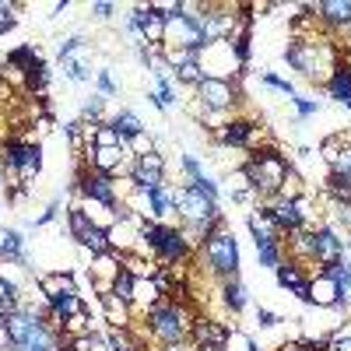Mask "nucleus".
Returning <instances> with one entry per match:
<instances>
[{
    "label": "nucleus",
    "instance_id": "nucleus-26",
    "mask_svg": "<svg viewBox=\"0 0 351 351\" xmlns=\"http://www.w3.org/2000/svg\"><path fill=\"white\" fill-rule=\"evenodd\" d=\"M67 228H71V239L81 246V243H84V236H88V232H92L95 225L88 221V215H84V211L77 208V204H74V208L67 211Z\"/></svg>",
    "mask_w": 351,
    "mask_h": 351
},
{
    "label": "nucleus",
    "instance_id": "nucleus-3",
    "mask_svg": "<svg viewBox=\"0 0 351 351\" xmlns=\"http://www.w3.org/2000/svg\"><path fill=\"white\" fill-rule=\"evenodd\" d=\"M148 330L162 341V344H180V341H190V324H193V313L186 309V302H172V299H162L158 306L148 309Z\"/></svg>",
    "mask_w": 351,
    "mask_h": 351
},
{
    "label": "nucleus",
    "instance_id": "nucleus-24",
    "mask_svg": "<svg viewBox=\"0 0 351 351\" xmlns=\"http://www.w3.org/2000/svg\"><path fill=\"white\" fill-rule=\"evenodd\" d=\"M327 88V92H330V99H337V102H348L351 99V74L337 64V71L330 74V81L324 84Z\"/></svg>",
    "mask_w": 351,
    "mask_h": 351
},
{
    "label": "nucleus",
    "instance_id": "nucleus-28",
    "mask_svg": "<svg viewBox=\"0 0 351 351\" xmlns=\"http://www.w3.org/2000/svg\"><path fill=\"white\" fill-rule=\"evenodd\" d=\"M60 330H64L67 337H88V334H95V330H92V313L84 309V313H77V316L64 319Z\"/></svg>",
    "mask_w": 351,
    "mask_h": 351
},
{
    "label": "nucleus",
    "instance_id": "nucleus-18",
    "mask_svg": "<svg viewBox=\"0 0 351 351\" xmlns=\"http://www.w3.org/2000/svg\"><path fill=\"white\" fill-rule=\"evenodd\" d=\"M77 313H84V295H81V291H71V295H60V299L49 302V324L60 327L64 319H71Z\"/></svg>",
    "mask_w": 351,
    "mask_h": 351
},
{
    "label": "nucleus",
    "instance_id": "nucleus-35",
    "mask_svg": "<svg viewBox=\"0 0 351 351\" xmlns=\"http://www.w3.org/2000/svg\"><path fill=\"white\" fill-rule=\"evenodd\" d=\"M176 81H180V84H200L204 81V71H200V60L197 64H186V67H180V71H176Z\"/></svg>",
    "mask_w": 351,
    "mask_h": 351
},
{
    "label": "nucleus",
    "instance_id": "nucleus-41",
    "mask_svg": "<svg viewBox=\"0 0 351 351\" xmlns=\"http://www.w3.org/2000/svg\"><path fill=\"white\" fill-rule=\"evenodd\" d=\"M56 215H60V200H49V208H46L39 218H32V221H28V228H43V225H49Z\"/></svg>",
    "mask_w": 351,
    "mask_h": 351
},
{
    "label": "nucleus",
    "instance_id": "nucleus-40",
    "mask_svg": "<svg viewBox=\"0 0 351 351\" xmlns=\"http://www.w3.org/2000/svg\"><path fill=\"white\" fill-rule=\"evenodd\" d=\"M64 74H67L71 81H88V77H92V71H88V64H84V60H67Z\"/></svg>",
    "mask_w": 351,
    "mask_h": 351
},
{
    "label": "nucleus",
    "instance_id": "nucleus-31",
    "mask_svg": "<svg viewBox=\"0 0 351 351\" xmlns=\"http://www.w3.org/2000/svg\"><path fill=\"white\" fill-rule=\"evenodd\" d=\"M25 88H28V92H32L36 99H43V95L49 92V64H43V67H36L32 74H28Z\"/></svg>",
    "mask_w": 351,
    "mask_h": 351
},
{
    "label": "nucleus",
    "instance_id": "nucleus-7",
    "mask_svg": "<svg viewBox=\"0 0 351 351\" xmlns=\"http://www.w3.org/2000/svg\"><path fill=\"white\" fill-rule=\"evenodd\" d=\"M200 71H204V77H221V81H236V77L246 74V67H239L236 53H232L228 39L208 43L200 49Z\"/></svg>",
    "mask_w": 351,
    "mask_h": 351
},
{
    "label": "nucleus",
    "instance_id": "nucleus-1",
    "mask_svg": "<svg viewBox=\"0 0 351 351\" xmlns=\"http://www.w3.org/2000/svg\"><path fill=\"white\" fill-rule=\"evenodd\" d=\"M285 60L291 71H299L306 81L313 84H327L330 74L341 64V49H337V36H330L327 28H319L313 36H291L285 46Z\"/></svg>",
    "mask_w": 351,
    "mask_h": 351
},
{
    "label": "nucleus",
    "instance_id": "nucleus-34",
    "mask_svg": "<svg viewBox=\"0 0 351 351\" xmlns=\"http://www.w3.org/2000/svg\"><path fill=\"white\" fill-rule=\"evenodd\" d=\"M18 4H11V0H0V36H8L11 28L18 25Z\"/></svg>",
    "mask_w": 351,
    "mask_h": 351
},
{
    "label": "nucleus",
    "instance_id": "nucleus-48",
    "mask_svg": "<svg viewBox=\"0 0 351 351\" xmlns=\"http://www.w3.org/2000/svg\"><path fill=\"white\" fill-rule=\"evenodd\" d=\"M341 67L351 74V53H341Z\"/></svg>",
    "mask_w": 351,
    "mask_h": 351
},
{
    "label": "nucleus",
    "instance_id": "nucleus-32",
    "mask_svg": "<svg viewBox=\"0 0 351 351\" xmlns=\"http://www.w3.org/2000/svg\"><path fill=\"white\" fill-rule=\"evenodd\" d=\"M109 295L130 302V299H134V274H130V271H120V274H116V281H112V288H109Z\"/></svg>",
    "mask_w": 351,
    "mask_h": 351
},
{
    "label": "nucleus",
    "instance_id": "nucleus-6",
    "mask_svg": "<svg viewBox=\"0 0 351 351\" xmlns=\"http://www.w3.org/2000/svg\"><path fill=\"white\" fill-rule=\"evenodd\" d=\"M243 77L236 81H221V77H204L197 84V102L204 106V112H232V106L243 102Z\"/></svg>",
    "mask_w": 351,
    "mask_h": 351
},
{
    "label": "nucleus",
    "instance_id": "nucleus-30",
    "mask_svg": "<svg viewBox=\"0 0 351 351\" xmlns=\"http://www.w3.org/2000/svg\"><path fill=\"white\" fill-rule=\"evenodd\" d=\"M92 144H95V148H127V144H123V137H120V134H116V130L109 127V120L95 127V137H92Z\"/></svg>",
    "mask_w": 351,
    "mask_h": 351
},
{
    "label": "nucleus",
    "instance_id": "nucleus-14",
    "mask_svg": "<svg viewBox=\"0 0 351 351\" xmlns=\"http://www.w3.org/2000/svg\"><path fill=\"white\" fill-rule=\"evenodd\" d=\"M36 288H39V295H43L46 302H53V299H60V295H71V291H77V281H74L71 271H49V274H43V278L36 281Z\"/></svg>",
    "mask_w": 351,
    "mask_h": 351
},
{
    "label": "nucleus",
    "instance_id": "nucleus-36",
    "mask_svg": "<svg viewBox=\"0 0 351 351\" xmlns=\"http://www.w3.org/2000/svg\"><path fill=\"white\" fill-rule=\"evenodd\" d=\"M260 84H267V88H274V92H281V95H295V84L291 81H285V77H278V74H260Z\"/></svg>",
    "mask_w": 351,
    "mask_h": 351
},
{
    "label": "nucleus",
    "instance_id": "nucleus-9",
    "mask_svg": "<svg viewBox=\"0 0 351 351\" xmlns=\"http://www.w3.org/2000/svg\"><path fill=\"white\" fill-rule=\"evenodd\" d=\"M228 324H221V319H208V316H193L190 324V341L200 348V351H225L228 348Z\"/></svg>",
    "mask_w": 351,
    "mask_h": 351
},
{
    "label": "nucleus",
    "instance_id": "nucleus-17",
    "mask_svg": "<svg viewBox=\"0 0 351 351\" xmlns=\"http://www.w3.org/2000/svg\"><path fill=\"white\" fill-rule=\"evenodd\" d=\"M99 299H102L106 324L116 327V330H130V324H134V306L123 302V299H116V295H99Z\"/></svg>",
    "mask_w": 351,
    "mask_h": 351
},
{
    "label": "nucleus",
    "instance_id": "nucleus-22",
    "mask_svg": "<svg viewBox=\"0 0 351 351\" xmlns=\"http://www.w3.org/2000/svg\"><path fill=\"white\" fill-rule=\"evenodd\" d=\"M144 200H148V215H152V221H162V218L172 211V190H165V186L148 190V193H144Z\"/></svg>",
    "mask_w": 351,
    "mask_h": 351
},
{
    "label": "nucleus",
    "instance_id": "nucleus-27",
    "mask_svg": "<svg viewBox=\"0 0 351 351\" xmlns=\"http://www.w3.org/2000/svg\"><path fill=\"white\" fill-rule=\"evenodd\" d=\"M18 306H21V291L11 285V281H4L0 278V316H14L18 313Z\"/></svg>",
    "mask_w": 351,
    "mask_h": 351
},
{
    "label": "nucleus",
    "instance_id": "nucleus-16",
    "mask_svg": "<svg viewBox=\"0 0 351 351\" xmlns=\"http://www.w3.org/2000/svg\"><path fill=\"white\" fill-rule=\"evenodd\" d=\"M218 295H221V306H225L232 316H239V313L250 306V291H246V285L239 281V274H236V278H225L221 288H218Z\"/></svg>",
    "mask_w": 351,
    "mask_h": 351
},
{
    "label": "nucleus",
    "instance_id": "nucleus-21",
    "mask_svg": "<svg viewBox=\"0 0 351 351\" xmlns=\"http://www.w3.org/2000/svg\"><path fill=\"white\" fill-rule=\"evenodd\" d=\"M256 243V256H260V267H281L285 263V239H253Z\"/></svg>",
    "mask_w": 351,
    "mask_h": 351
},
{
    "label": "nucleus",
    "instance_id": "nucleus-25",
    "mask_svg": "<svg viewBox=\"0 0 351 351\" xmlns=\"http://www.w3.org/2000/svg\"><path fill=\"white\" fill-rule=\"evenodd\" d=\"M274 274H278V285H281L285 291H291L295 285H302V281L309 278V274H302V263H295V260H285Z\"/></svg>",
    "mask_w": 351,
    "mask_h": 351
},
{
    "label": "nucleus",
    "instance_id": "nucleus-19",
    "mask_svg": "<svg viewBox=\"0 0 351 351\" xmlns=\"http://www.w3.org/2000/svg\"><path fill=\"white\" fill-rule=\"evenodd\" d=\"M162 263L148 253H123V271H130L134 278H155Z\"/></svg>",
    "mask_w": 351,
    "mask_h": 351
},
{
    "label": "nucleus",
    "instance_id": "nucleus-4",
    "mask_svg": "<svg viewBox=\"0 0 351 351\" xmlns=\"http://www.w3.org/2000/svg\"><path fill=\"white\" fill-rule=\"evenodd\" d=\"M200 260L208 263V271H211L218 281L236 278V274H239V243H236V236H232V232L221 225L215 236L204 239V246H200Z\"/></svg>",
    "mask_w": 351,
    "mask_h": 351
},
{
    "label": "nucleus",
    "instance_id": "nucleus-12",
    "mask_svg": "<svg viewBox=\"0 0 351 351\" xmlns=\"http://www.w3.org/2000/svg\"><path fill=\"white\" fill-rule=\"evenodd\" d=\"M341 256H344V239L337 236V232H334V228H327V225L313 228V260H316V267L337 263Z\"/></svg>",
    "mask_w": 351,
    "mask_h": 351
},
{
    "label": "nucleus",
    "instance_id": "nucleus-43",
    "mask_svg": "<svg viewBox=\"0 0 351 351\" xmlns=\"http://www.w3.org/2000/svg\"><path fill=\"white\" fill-rule=\"evenodd\" d=\"M256 324H260L263 330H271V327H278V324H281V319H278L271 309H256Z\"/></svg>",
    "mask_w": 351,
    "mask_h": 351
},
{
    "label": "nucleus",
    "instance_id": "nucleus-2",
    "mask_svg": "<svg viewBox=\"0 0 351 351\" xmlns=\"http://www.w3.org/2000/svg\"><path fill=\"white\" fill-rule=\"evenodd\" d=\"M288 169H291V162L278 152V144H260L256 152H250V162L243 165L246 180H250V186L256 190L260 200L278 197V190H281V183H285Z\"/></svg>",
    "mask_w": 351,
    "mask_h": 351
},
{
    "label": "nucleus",
    "instance_id": "nucleus-49",
    "mask_svg": "<svg viewBox=\"0 0 351 351\" xmlns=\"http://www.w3.org/2000/svg\"><path fill=\"white\" fill-rule=\"evenodd\" d=\"M344 106H348V109H351V99H348V102H344Z\"/></svg>",
    "mask_w": 351,
    "mask_h": 351
},
{
    "label": "nucleus",
    "instance_id": "nucleus-8",
    "mask_svg": "<svg viewBox=\"0 0 351 351\" xmlns=\"http://www.w3.org/2000/svg\"><path fill=\"white\" fill-rule=\"evenodd\" d=\"M172 208L180 211V218H183V221H215V218H221L218 200L204 197V193H200V190H193L190 183L172 190Z\"/></svg>",
    "mask_w": 351,
    "mask_h": 351
},
{
    "label": "nucleus",
    "instance_id": "nucleus-45",
    "mask_svg": "<svg viewBox=\"0 0 351 351\" xmlns=\"http://www.w3.org/2000/svg\"><path fill=\"white\" fill-rule=\"evenodd\" d=\"M291 295H295L299 302H309V278H306L302 285H295V288H291Z\"/></svg>",
    "mask_w": 351,
    "mask_h": 351
},
{
    "label": "nucleus",
    "instance_id": "nucleus-11",
    "mask_svg": "<svg viewBox=\"0 0 351 351\" xmlns=\"http://www.w3.org/2000/svg\"><path fill=\"white\" fill-rule=\"evenodd\" d=\"M123 271V256L109 250L102 256H92V267H88V278H92V291L95 295H109V288L116 281V274Z\"/></svg>",
    "mask_w": 351,
    "mask_h": 351
},
{
    "label": "nucleus",
    "instance_id": "nucleus-39",
    "mask_svg": "<svg viewBox=\"0 0 351 351\" xmlns=\"http://www.w3.org/2000/svg\"><path fill=\"white\" fill-rule=\"evenodd\" d=\"M288 102H291V106H295V109H299V120H306V116H313V112H319V102H316V99H302V95H291Z\"/></svg>",
    "mask_w": 351,
    "mask_h": 351
},
{
    "label": "nucleus",
    "instance_id": "nucleus-33",
    "mask_svg": "<svg viewBox=\"0 0 351 351\" xmlns=\"http://www.w3.org/2000/svg\"><path fill=\"white\" fill-rule=\"evenodd\" d=\"M127 152H130L134 158H141V155H152V152H155V141H152V134H148V130H141L137 137H130V141H127Z\"/></svg>",
    "mask_w": 351,
    "mask_h": 351
},
{
    "label": "nucleus",
    "instance_id": "nucleus-20",
    "mask_svg": "<svg viewBox=\"0 0 351 351\" xmlns=\"http://www.w3.org/2000/svg\"><path fill=\"white\" fill-rule=\"evenodd\" d=\"M109 127H112L116 134L123 137V144H127L130 137H137V134L144 130V123H141V116H137L134 109H120V112H116L112 120H109Z\"/></svg>",
    "mask_w": 351,
    "mask_h": 351
},
{
    "label": "nucleus",
    "instance_id": "nucleus-15",
    "mask_svg": "<svg viewBox=\"0 0 351 351\" xmlns=\"http://www.w3.org/2000/svg\"><path fill=\"white\" fill-rule=\"evenodd\" d=\"M162 299L165 295H162V288L155 285V278H134V299H130L134 316H148V309L158 306Z\"/></svg>",
    "mask_w": 351,
    "mask_h": 351
},
{
    "label": "nucleus",
    "instance_id": "nucleus-37",
    "mask_svg": "<svg viewBox=\"0 0 351 351\" xmlns=\"http://www.w3.org/2000/svg\"><path fill=\"white\" fill-rule=\"evenodd\" d=\"M81 49H84V39H81V36H71V39H64L60 46H56V56H60V60L67 64L71 56H74V53H81Z\"/></svg>",
    "mask_w": 351,
    "mask_h": 351
},
{
    "label": "nucleus",
    "instance_id": "nucleus-13",
    "mask_svg": "<svg viewBox=\"0 0 351 351\" xmlns=\"http://www.w3.org/2000/svg\"><path fill=\"white\" fill-rule=\"evenodd\" d=\"M341 302V285L330 278V274H324V271H313L309 274V306H316V309H334Z\"/></svg>",
    "mask_w": 351,
    "mask_h": 351
},
{
    "label": "nucleus",
    "instance_id": "nucleus-38",
    "mask_svg": "<svg viewBox=\"0 0 351 351\" xmlns=\"http://www.w3.org/2000/svg\"><path fill=\"white\" fill-rule=\"evenodd\" d=\"M141 169H148V172H155V176H165V158L158 155V152H152V155H141V158H134Z\"/></svg>",
    "mask_w": 351,
    "mask_h": 351
},
{
    "label": "nucleus",
    "instance_id": "nucleus-10",
    "mask_svg": "<svg viewBox=\"0 0 351 351\" xmlns=\"http://www.w3.org/2000/svg\"><path fill=\"white\" fill-rule=\"evenodd\" d=\"M309 11L330 36H344L351 28V0H319V4H309Z\"/></svg>",
    "mask_w": 351,
    "mask_h": 351
},
{
    "label": "nucleus",
    "instance_id": "nucleus-47",
    "mask_svg": "<svg viewBox=\"0 0 351 351\" xmlns=\"http://www.w3.org/2000/svg\"><path fill=\"white\" fill-rule=\"evenodd\" d=\"M278 351H306V348H302V341H285Z\"/></svg>",
    "mask_w": 351,
    "mask_h": 351
},
{
    "label": "nucleus",
    "instance_id": "nucleus-23",
    "mask_svg": "<svg viewBox=\"0 0 351 351\" xmlns=\"http://www.w3.org/2000/svg\"><path fill=\"white\" fill-rule=\"evenodd\" d=\"M102 116H106V95H88L77 120H81L84 127H99V123H106Z\"/></svg>",
    "mask_w": 351,
    "mask_h": 351
},
{
    "label": "nucleus",
    "instance_id": "nucleus-5",
    "mask_svg": "<svg viewBox=\"0 0 351 351\" xmlns=\"http://www.w3.org/2000/svg\"><path fill=\"white\" fill-rule=\"evenodd\" d=\"M74 190H77L84 200H95V204H102V208H109V211H116V215H120V208H123L120 186H116V180H112V176H106V172H95V169H88L84 162L77 165V180H74Z\"/></svg>",
    "mask_w": 351,
    "mask_h": 351
},
{
    "label": "nucleus",
    "instance_id": "nucleus-29",
    "mask_svg": "<svg viewBox=\"0 0 351 351\" xmlns=\"http://www.w3.org/2000/svg\"><path fill=\"white\" fill-rule=\"evenodd\" d=\"M81 250H88L92 256H102V253H109V250H112V246H109V228H92V232L84 236Z\"/></svg>",
    "mask_w": 351,
    "mask_h": 351
},
{
    "label": "nucleus",
    "instance_id": "nucleus-46",
    "mask_svg": "<svg viewBox=\"0 0 351 351\" xmlns=\"http://www.w3.org/2000/svg\"><path fill=\"white\" fill-rule=\"evenodd\" d=\"M162 351H200V348H197L193 341H180V344H165Z\"/></svg>",
    "mask_w": 351,
    "mask_h": 351
},
{
    "label": "nucleus",
    "instance_id": "nucleus-42",
    "mask_svg": "<svg viewBox=\"0 0 351 351\" xmlns=\"http://www.w3.org/2000/svg\"><path fill=\"white\" fill-rule=\"evenodd\" d=\"M95 84H99V95H106V99L116 95V81H112L109 71H99V74H95Z\"/></svg>",
    "mask_w": 351,
    "mask_h": 351
},
{
    "label": "nucleus",
    "instance_id": "nucleus-44",
    "mask_svg": "<svg viewBox=\"0 0 351 351\" xmlns=\"http://www.w3.org/2000/svg\"><path fill=\"white\" fill-rule=\"evenodd\" d=\"M112 11H116V4H106V0H99V4H92V14H95V18H102V21H106V18H109Z\"/></svg>",
    "mask_w": 351,
    "mask_h": 351
}]
</instances>
